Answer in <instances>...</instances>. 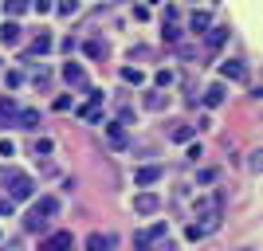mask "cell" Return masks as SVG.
I'll list each match as a JSON object with an SVG mask.
<instances>
[{"label":"cell","instance_id":"15","mask_svg":"<svg viewBox=\"0 0 263 251\" xmlns=\"http://www.w3.org/2000/svg\"><path fill=\"white\" fill-rule=\"evenodd\" d=\"M28 8H32V0H4V16L8 20H20Z\"/></svg>","mask_w":263,"mask_h":251},{"label":"cell","instance_id":"7","mask_svg":"<svg viewBox=\"0 0 263 251\" xmlns=\"http://www.w3.org/2000/svg\"><path fill=\"white\" fill-rule=\"evenodd\" d=\"M161 177H165V169H161V165H142V169H134V181H138V188L157 185Z\"/></svg>","mask_w":263,"mask_h":251},{"label":"cell","instance_id":"16","mask_svg":"<svg viewBox=\"0 0 263 251\" xmlns=\"http://www.w3.org/2000/svg\"><path fill=\"white\" fill-rule=\"evenodd\" d=\"M63 79L71 83V87H87V71H83V67H75V63L63 67Z\"/></svg>","mask_w":263,"mask_h":251},{"label":"cell","instance_id":"9","mask_svg":"<svg viewBox=\"0 0 263 251\" xmlns=\"http://www.w3.org/2000/svg\"><path fill=\"white\" fill-rule=\"evenodd\" d=\"M71 247H75V236H71V231H55L51 240H44L40 251H71Z\"/></svg>","mask_w":263,"mask_h":251},{"label":"cell","instance_id":"38","mask_svg":"<svg viewBox=\"0 0 263 251\" xmlns=\"http://www.w3.org/2000/svg\"><path fill=\"white\" fill-rule=\"evenodd\" d=\"M243 251H252V247H243Z\"/></svg>","mask_w":263,"mask_h":251},{"label":"cell","instance_id":"37","mask_svg":"<svg viewBox=\"0 0 263 251\" xmlns=\"http://www.w3.org/2000/svg\"><path fill=\"white\" fill-rule=\"evenodd\" d=\"M149 4H161V0H149Z\"/></svg>","mask_w":263,"mask_h":251},{"label":"cell","instance_id":"28","mask_svg":"<svg viewBox=\"0 0 263 251\" xmlns=\"http://www.w3.org/2000/svg\"><path fill=\"white\" fill-rule=\"evenodd\" d=\"M0 157H16V142H8V138H0Z\"/></svg>","mask_w":263,"mask_h":251},{"label":"cell","instance_id":"27","mask_svg":"<svg viewBox=\"0 0 263 251\" xmlns=\"http://www.w3.org/2000/svg\"><path fill=\"white\" fill-rule=\"evenodd\" d=\"M216 169H200V173H197V181H200V185H216Z\"/></svg>","mask_w":263,"mask_h":251},{"label":"cell","instance_id":"35","mask_svg":"<svg viewBox=\"0 0 263 251\" xmlns=\"http://www.w3.org/2000/svg\"><path fill=\"white\" fill-rule=\"evenodd\" d=\"M32 8H40V12H47V8H51V0H35Z\"/></svg>","mask_w":263,"mask_h":251},{"label":"cell","instance_id":"13","mask_svg":"<svg viewBox=\"0 0 263 251\" xmlns=\"http://www.w3.org/2000/svg\"><path fill=\"white\" fill-rule=\"evenodd\" d=\"M16 114H20L16 102H12V99H0V130H8L12 122H16Z\"/></svg>","mask_w":263,"mask_h":251},{"label":"cell","instance_id":"1","mask_svg":"<svg viewBox=\"0 0 263 251\" xmlns=\"http://www.w3.org/2000/svg\"><path fill=\"white\" fill-rule=\"evenodd\" d=\"M0 185H4V197L12 200V204H20V200H32L35 197V181L28 173H20V169H0Z\"/></svg>","mask_w":263,"mask_h":251},{"label":"cell","instance_id":"12","mask_svg":"<svg viewBox=\"0 0 263 251\" xmlns=\"http://www.w3.org/2000/svg\"><path fill=\"white\" fill-rule=\"evenodd\" d=\"M114 236H102V231H95V236H87V251H114Z\"/></svg>","mask_w":263,"mask_h":251},{"label":"cell","instance_id":"2","mask_svg":"<svg viewBox=\"0 0 263 251\" xmlns=\"http://www.w3.org/2000/svg\"><path fill=\"white\" fill-rule=\"evenodd\" d=\"M55 212H59V200H55V197L35 200V208L28 212V216H24V228H28V231H44V224L55 216Z\"/></svg>","mask_w":263,"mask_h":251},{"label":"cell","instance_id":"8","mask_svg":"<svg viewBox=\"0 0 263 251\" xmlns=\"http://www.w3.org/2000/svg\"><path fill=\"white\" fill-rule=\"evenodd\" d=\"M157 208H161V197H157V192H138V197H134V212H142V216H154Z\"/></svg>","mask_w":263,"mask_h":251},{"label":"cell","instance_id":"26","mask_svg":"<svg viewBox=\"0 0 263 251\" xmlns=\"http://www.w3.org/2000/svg\"><path fill=\"white\" fill-rule=\"evenodd\" d=\"M165 87H173V71H157V87L154 90H165Z\"/></svg>","mask_w":263,"mask_h":251},{"label":"cell","instance_id":"4","mask_svg":"<svg viewBox=\"0 0 263 251\" xmlns=\"http://www.w3.org/2000/svg\"><path fill=\"white\" fill-rule=\"evenodd\" d=\"M220 75L232 79V83H248V79H252V71H248V63H243V59H224V63H220Z\"/></svg>","mask_w":263,"mask_h":251},{"label":"cell","instance_id":"20","mask_svg":"<svg viewBox=\"0 0 263 251\" xmlns=\"http://www.w3.org/2000/svg\"><path fill=\"white\" fill-rule=\"evenodd\" d=\"M87 55H90V59H106L110 44H102V40H87Z\"/></svg>","mask_w":263,"mask_h":251},{"label":"cell","instance_id":"25","mask_svg":"<svg viewBox=\"0 0 263 251\" xmlns=\"http://www.w3.org/2000/svg\"><path fill=\"white\" fill-rule=\"evenodd\" d=\"M122 79H126V83H142V71H138V67H122Z\"/></svg>","mask_w":263,"mask_h":251},{"label":"cell","instance_id":"29","mask_svg":"<svg viewBox=\"0 0 263 251\" xmlns=\"http://www.w3.org/2000/svg\"><path fill=\"white\" fill-rule=\"evenodd\" d=\"M4 83H8V87H20V83H24V71H8V75H4Z\"/></svg>","mask_w":263,"mask_h":251},{"label":"cell","instance_id":"18","mask_svg":"<svg viewBox=\"0 0 263 251\" xmlns=\"http://www.w3.org/2000/svg\"><path fill=\"white\" fill-rule=\"evenodd\" d=\"M51 44H55L51 32H35V40H32V55H47V51H51Z\"/></svg>","mask_w":263,"mask_h":251},{"label":"cell","instance_id":"21","mask_svg":"<svg viewBox=\"0 0 263 251\" xmlns=\"http://www.w3.org/2000/svg\"><path fill=\"white\" fill-rule=\"evenodd\" d=\"M145 110H165V90H145Z\"/></svg>","mask_w":263,"mask_h":251},{"label":"cell","instance_id":"22","mask_svg":"<svg viewBox=\"0 0 263 251\" xmlns=\"http://www.w3.org/2000/svg\"><path fill=\"white\" fill-rule=\"evenodd\" d=\"M51 149H55V142H51V138H35V142H32V153H35V157H47Z\"/></svg>","mask_w":263,"mask_h":251},{"label":"cell","instance_id":"5","mask_svg":"<svg viewBox=\"0 0 263 251\" xmlns=\"http://www.w3.org/2000/svg\"><path fill=\"white\" fill-rule=\"evenodd\" d=\"M102 102H106V94H102V90H90V102L79 106V118L83 122H99L102 118Z\"/></svg>","mask_w":263,"mask_h":251},{"label":"cell","instance_id":"31","mask_svg":"<svg viewBox=\"0 0 263 251\" xmlns=\"http://www.w3.org/2000/svg\"><path fill=\"white\" fill-rule=\"evenodd\" d=\"M185 236H189V240H193V243H197V240H204V231H200L197 224H189V228H185Z\"/></svg>","mask_w":263,"mask_h":251},{"label":"cell","instance_id":"11","mask_svg":"<svg viewBox=\"0 0 263 251\" xmlns=\"http://www.w3.org/2000/svg\"><path fill=\"white\" fill-rule=\"evenodd\" d=\"M20 24H16V20H8V24H4V28H0V44H4V47H16V44H20Z\"/></svg>","mask_w":263,"mask_h":251},{"label":"cell","instance_id":"3","mask_svg":"<svg viewBox=\"0 0 263 251\" xmlns=\"http://www.w3.org/2000/svg\"><path fill=\"white\" fill-rule=\"evenodd\" d=\"M165 236H169V228H165V224H149L145 231H138V236H134V247H138V251H154Z\"/></svg>","mask_w":263,"mask_h":251},{"label":"cell","instance_id":"30","mask_svg":"<svg viewBox=\"0 0 263 251\" xmlns=\"http://www.w3.org/2000/svg\"><path fill=\"white\" fill-rule=\"evenodd\" d=\"M75 8H79L75 0H59V12H63V16H75Z\"/></svg>","mask_w":263,"mask_h":251},{"label":"cell","instance_id":"33","mask_svg":"<svg viewBox=\"0 0 263 251\" xmlns=\"http://www.w3.org/2000/svg\"><path fill=\"white\" fill-rule=\"evenodd\" d=\"M154 251H173V240H169V236H165V240H161V243H157V247H154Z\"/></svg>","mask_w":263,"mask_h":251},{"label":"cell","instance_id":"14","mask_svg":"<svg viewBox=\"0 0 263 251\" xmlns=\"http://www.w3.org/2000/svg\"><path fill=\"white\" fill-rule=\"evenodd\" d=\"M189 28H193V35H209V28H212V16H209V12H193Z\"/></svg>","mask_w":263,"mask_h":251},{"label":"cell","instance_id":"23","mask_svg":"<svg viewBox=\"0 0 263 251\" xmlns=\"http://www.w3.org/2000/svg\"><path fill=\"white\" fill-rule=\"evenodd\" d=\"M224 40H228V32H224V28H209V47H220Z\"/></svg>","mask_w":263,"mask_h":251},{"label":"cell","instance_id":"36","mask_svg":"<svg viewBox=\"0 0 263 251\" xmlns=\"http://www.w3.org/2000/svg\"><path fill=\"white\" fill-rule=\"evenodd\" d=\"M0 251H20V243L12 240V243H4V247H0Z\"/></svg>","mask_w":263,"mask_h":251},{"label":"cell","instance_id":"19","mask_svg":"<svg viewBox=\"0 0 263 251\" xmlns=\"http://www.w3.org/2000/svg\"><path fill=\"white\" fill-rule=\"evenodd\" d=\"M16 126H24V130H35V126H40V110H20V114H16Z\"/></svg>","mask_w":263,"mask_h":251},{"label":"cell","instance_id":"17","mask_svg":"<svg viewBox=\"0 0 263 251\" xmlns=\"http://www.w3.org/2000/svg\"><path fill=\"white\" fill-rule=\"evenodd\" d=\"M224 99H228V90H224V83H212V87L204 90V106H220Z\"/></svg>","mask_w":263,"mask_h":251},{"label":"cell","instance_id":"24","mask_svg":"<svg viewBox=\"0 0 263 251\" xmlns=\"http://www.w3.org/2000/svg\"><path fill=\"white\" fill-rule=\"evenodd\" d=\"M165 44H181V28L177 24H165Z\"/></svg>","mask_w":263,"mask_h":251},{"label":"cell","instance_id":"10","mask_svg":"<svg viewBox=\"0 0 263 251\" xmlns=\"http://www.w3.org/2000/svg\"><path fill=\"white\" fill-rule=\"evenodd\" d=\"M169 142H177V145L193 142V126H189V122H173V126H169Z\"/></svg>","mask_w":263,"mask_h":251},{"label":"cell","instance_id":"34","mask_svg":"<svg viewBox=\"0 0 263 251\" xmlns=\"http://www.w3.org/2000/svg\"><path fill=\"white\" fill-rule=\"evenodd\" d=\"M4 212H12V200L8 197H0V216H4Z\"/></svg>","mask_w":263,"mask_h":251},{"label":"cell","instance_id":"32","mask_svg":"<svg viewBox=\"0 0 263 251\" xmlns=\"http://www.w3.org/2000/svg\"><path fill=\"white\" fill-rule=\"evenodd\" d=\"M200 153H204V149H200L197 142H189V161H200Z\"/></svg>","mask_w":263,"mask_h":251},{"label":"cell","instance_id":"6","mask_svg":"<svg viewBox=\"0 0 263 251\" xmlns=\"http://www.w3.org/2000/svg\"><path fill=\"white\" fill-rule=\"evenodd\" d=\"M102 133H106V145H110V149H126V145H130V138H126V126H122V122H106V126H102Z\"/></svg>","mask_w":263,"mask_h":251}]
</instances>
